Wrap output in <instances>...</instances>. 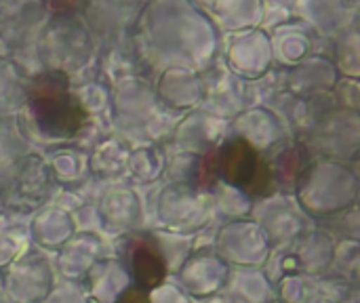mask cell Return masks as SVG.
Segmentation results:
<instances>
[{"mask_svg":"<svg viewBox=\"0 0 360 303\" xmlns=\"http://www.w3.org/2000/svg\"><path fill=\"white\" fill-rule=\"evenodd\" d=\"M51 196V177L36 156L19 160L0 183V202L15 213H30Z\"/></svg>","mask_w":360,"mask_h":303,"instance_id":"cell-3","label":"cell"},{"mask_svg":"<svg viewBox=\"0 0 360 303\" xmlns=\"http://www.w3.org/2000/svg\"><path fill=\"white\" fill-rule=\"evenodd\" d=\"M224 289L230 303H274V287L257 268L230 270Z\"/></svg>","mask_w":360,"mask_h":303,"instance_id":"cell-9","label":"cell"},{"mask_svg":"<svg viewBox=\"0 0 360 303\" xmlns=\"http://www.w3.org/2000/svg\"><path fill=\"white\" fill-rule=\"evenodd\" d=\"M30 108L38 131L51 139H70L86 122V110L70 93V80L63 72H46L30 86Z\"/></svg>","mask_w":360,"mask_h":303,"instance_id":"cell-1","label":"cell"},{"mask_svg":"<svg viewBox=\"0 0 360 303\" xmlns=\"http://www.w3.org/2000/svg\"><path fill=\"white\" fill-rule=\"evenodd\" d=\"M72 232H74L72 219L57 211L38 215V219H34L32 224V236L44 249H57L65 245L72 238Z\"/></svg>","mask_w":360,"mask_h":303,"instance_id":"cell-10","label":"cell"},{"mask_svg":"<svg viewBox=\"0 0 360 303\" xmlns=\"http://www.w3.org/2000/svg\"><path fill=\"white\" fill-rule=\"evenodd\" d=\"M112 303H152V293H148L135 285H127Z\"/></svg>","mask_w":360,"mask_h":303,"instance_id":"cell-12","label":"cell"},{"mask_svg":"<svg viewBox=\"0 0 360 303\" xmlns=\"http://www.w3.org/2000/svg\"><path fill=\"white\" fill-rule=\"evenodd\" d=\"M215 175L226 186L251 196H268L274 192L264 158L245 137H232L213 150Z\"/></svg>","mask_w":360,"mask_h":303,"instance_id":"cell-2","label":"cell"},{"mask_svg":"<svg viewBox=\"0 0 360 303\" xmlns=\"http://www.w3.org/2000/svg\"><path fill=\"white\" fill-rule=\"evenodd\" d=\"M49 8L53 13H72V11H78L84 0H46Z\"/></svg>","mask_w":360,"mask_h":303,"instance_id":"cell-13","label":"cell"},{"mask_svg":"<svg viewBox=\"0 0 360 303\" xmlns=\"http://www.w3.org/2000/svg\"><path fill=\"white\" fill-rule=\"evenodd\" d=\"M323 285L306 274H291L276 283L274 302L276 303H321Z\"/></svg>","mask_w":360,"mask_h":303,"instance_id":"cell-11","label":"cell"},{"mask_svg":"<svg viewBox=\"0 0 360 303\" xmlns=\"http://www.w3.org/2000/svg\"><path fill=\"white\" fill-rule=\"evenodd\" d=\"M124 270L131 276L133 285L154 293L165 285L169 274L167 257L158 245V238L152 234H131L124 238Z\"/></svg>","mask_w":360,"mask_h":303,"instance_id":"cell-5","label":"cell"},{"mask_svg":"<svg viewBox=\"0 0 360 303\" xmlns=\"http://www.w3.org/2000/svg\"><path fill=\"white\" fill-rule=\"evenodd\" d=\"M158 293H160V299L158 303H188V299L179 293V291H173V289H165V285L162 287H158L156 289ZM154 303V302H152Z\"/></svg>","mask_w":360,"mask_h":303,"instance_id":"cell-14","label":"cell"},{"mask_svg":"<svg viewBox=\"0 0 360 303\" xmlns=\"http://www.w3.org/2000/svg\"><path fill=\"white\" fill-rule=\"evenodd\" d=\"M266 169L272 181V188H281V190H293L302 183V177L308 173L310 169V158H308V150L300 143L287 146L283 148L274 160H266Z\"/></svg>","mask_w":360,"mask_h":303,"instance_id":"cell-8","label":"cell"},{"mask_svg":"<svg viewBox=\"0 0 360 303\" xmlns=\"http://www.w3.org/2000/svg\"><path fill=\"white\" fill-rule=\"evenodd\" d=\"M2 278L4 299L13 303H42L53 293V272L46 257L38 253H23V257L13 259Z\"/></svg>","mask_w":360,"mask_h":303,"instance_id":"cell-4","label":"cell"},{"mask_svg":"<svg viewBox=\"0 0 360 303\" xmlns=\"http://www.w3.org/2000/svg\"><path fill=\"white\" fill-rule=\"evenodd\" d=\"M215 253L226 264H238L240 268H255L270 257V240L257 221L236 219L221 230Z\"/></svg>","mask_w":360,"mask_h":303,"instance_id":"cell-6","label":"cell"},{"mask_svg":"<svg viewBox=\"0 0 360 303\" xmlns=\"http://www.w3.org/2000/svg\"><path fill=\"white\" fill-rule=\"evenodd\" d=\"M228 276L230 266L215 251H200L190 255L188 262L181 266L179 283L184 285V291H188L192 297L202 299L221 291L228 283Z\"/></svg>","mask_w":360,"mask_h":303,"instance_id":"cell-7","label":"cell"}]
</instances>
